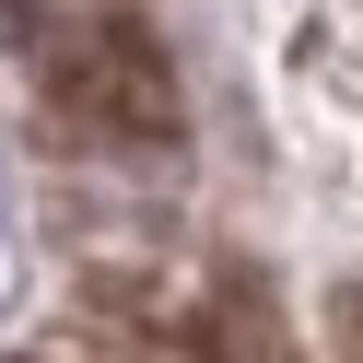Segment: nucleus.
I'll return each mask as SVG.
<instances>
[{"mask_svg":"<svg viewBox=\"0 0 363 363\" xmlns=\"http://www.w3.org/2000/svg\"><path fill=\"white\" fill-rule=\"evenodd\" d=\"M340 340H352V363H363V281L340 293Z\"/></svg>","mask_w":363,"mask_h":363,"instance_id":"obj_3","label":"nucleus"},{"mask_svg":"<svg viewBox=\"0 0 363 363\" xmlns=\"http://www.w3.org/2000/svg\"><path fill=\"white\" fill-rule=\"evenodd\" d=\"M48 82H59V106H71L82 129H118V141H129V129L152 141L164 106H176L164 94V59H152L141 35H118V24H106V35H71V48L48 59Z\"/></svg>","mask_w":363,"mask_h":363,"instance_id":"obj_1","label":"nucleus"},{"mask_svg":"<svg viewBox=\"0 0 363 363\" xmlns=\"http://www.w3.org/2000/svg\"><path fill=\"white\" fill-rule=\"evenodd\" d=\"M199 340H211V363H305V352L281 340V316H269L258 281H223V305H211V328H199Z\"/></svg>","mask_w":363,"mask_h":363,"instance_id":"obj_2","label":"nucleus"}]
</instances>
